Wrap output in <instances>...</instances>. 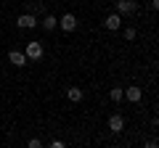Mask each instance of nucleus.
<instances>
[{"label":"nucleus","instance_id":"obj_11","mask_svg":"<svg viewBox=\"0 0 159 148\" xmlns=\"http://www.w3.org/2000/svg\"><path fill=\"white\" fill-rule=\"evenodd\" d=\"M109 98H111V101H122V87H111Z\"/></svg>","mask_w":159,"mask_h":148},{"label":"nucleus","instance_id":"obj_4","mask_svg":"<svg viewBox=\"0 0 159 148\" xmlns=\"http://www.w3.org/2000/svg\"><path fill=\"white\" fill-rule=\"evenodd\" d=\"M138 6H135V0H119L117 3V13L119 16H125V13H135Z\"/></svg>","mask_w":159,"mask_h":148},{"label":"nucleus","instance_id":"obj_8","mask_svg":"<svg viewBox=\"0 0 159 148\" xmlns=\"http://www.w3.org/2000/svg\"><path fill=\"white\" fill-rule=\"evenodd\" d=\"M8 61H11L13 66H24V63H27V56H24L21 50H11L8 53Z\"/></svg>","mask_w":159,"mask_h":148},{"label":"nucleus","instance_id":"obj_3","mask_svg":"<svg viewBox=\"0 0 159 148\" xmlns=\"http://www.w3.org/2000/svg\"><path fill=\"white\" fill-rule=\"evenodd\" d=\"M16 24L21 29H34V27H37V16H32V13H21V16L16 19Z\"/></svg>","mask_w":159,"mask_h":148},{"label":"nucleus","instance_id":"obj_6","mask_svg":"<svg viewBox=\"0 0 159 148\" xmlns=\"http://www.w3.org/2000/svg\"><path fill=\"white\" fill-rule=\"evenodd\" d=\"M103 27H106V29H111V32H114V29H119V27H122V16H119V13H111V16H106Z\"/></svg>","mask_w":159,"mask_h":148},{"label":"nucleus","instance_id":"obj_1","mask_svg":"<svg viewBox=\"0 0 159 148\" xmlns=\"http://www.w3.org/2000/svg\"><path fill=\"white\" fill-rule=\"evenodd\" d=\"M43 42H37V40H32V42H27V50H24V56L27 58H32V61H40L43 58Z\"/></svg>","mask_w":159,"mask_h":148},{"label":"nucleus","instance_id":"obj_9","mask_svg":"<svg viewBox=\"0 0 159 148\" xmlns=\"http://www.w3.org/2000/svg\"><path fill=\"white\" fill-rule=\"evenodd\" d=\"M66 95H69V101H74V103H77V101H82V90H80V87H69V90H66Z\"/></svg>","mask_w":159,"mask_h":148},{"label":"nucleus","instance_id":"obj_10","mask_svg":"<svg viewBox=\"0 0 159 148\" xmlns=\"http://www.w3.org/2000/svg\"><path fill=\"white\" fill-rule=\"evenodd\" d=\"M43 27H45L48 32H53V29L58 27V21H56V16H45V21H43Z\"/></svg>","mask_w":159,"mask_h":148},{"label":"nucleus","instance_id":"obj_7","mask_svg":"<svg viewBox=\"0 0 159 148\" xmlns=\"http://www.w3.org/2000/svg\"><path fill=\"white\" fill-rule=\"evenodd\" d=\"M122 95H125V98H127L130 103H138V101L143 98V93H141V87H127V90L122 93Z\"/></svg>","mask_w":159,"mask_h":148},{"label":"nucleus","instance_id":"obj_5","mask_svg":"<svg viewBox=\"0 0 159 148\" xmlns=\"http://www.w3.org/2000/svg\"><path fill=\"white\" fill-rule=\"evenodd\" d=\"M109 130H111V132H122V130H125V119H122V114H111V116H109Z\"/></svg>","mask_w":159,"mask_h":148},{"label":"nucleus","instance_id":"obj_2","mask_svg":"<svg viewBox=\"0 0 159 148\" xmlns=\"http://www.w3.org/2000/svg\"><path fill=\"white\" fill-rule=\"evenodd\" d=\"M58 27H61L64 32H74V29H77V16H74V13H64L61 21H58Z\"/></svg>","mask_w":159,"mask_h":148},{"label":"nucleus","instance_id":"obj_12","mask_svg":"<svg viewBox=\"0 0 159 148\" xmlns=\"http://www.w3.org/2000/svg\"><path fill=\"white\" fill-rule=\"evenodd\" d=\"M125 40H135V29H133V27L125 29Z\"/></svg>","mask_w":159,"mask_h":148}]
</instances>
